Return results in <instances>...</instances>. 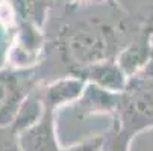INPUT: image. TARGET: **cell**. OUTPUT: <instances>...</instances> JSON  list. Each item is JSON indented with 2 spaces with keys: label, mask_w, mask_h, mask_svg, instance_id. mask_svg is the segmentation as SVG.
<instances>
[{
  "label": "cell",
  "mask_w": 153,
  "mask_h": 151,
  "mask_svg": "<svg viewBox=\"0 0 153 151\" xmlns=\"http://www.w3.org/2000/svg\"><path fill=\"white\" fill-rule=\"evenodd\" d=\"M112 32L96 20H82L70 27L67 33V49L73 59L82 63L100 60L109 50Z\"/></svg>",
  "instance_id": "obj_1"
},
{
  "label": "cell",
  "mask_w": 153,
  "mask_h": 151,
  "mask_svg": "<svg viewBox=\"0 0 153 151\" xmlns=\"http://www.w3.org/2000/svg\"><path fill=\"white\" fill-rule=\"evenodd\" d=\"M33 77L30 71L0 70V127L11 125L27 98Z\"/></svg>",
  "instance_id": "obj_2"
},
{
  "label": "cell",
  "mask_w": 153,
  "mask_h": 151,
  "mask_svg": "<svg viewBox=\"0 0 153 151\" xmlns=\"http://www.w3.org/2000/svg\"><path fill=\"white\" fill-rule=\"evenodd\" d=\"M20 145L23 151H59L53 133L52 107L46 106L41 118L18 133Z\"/></svg>",
  "instance_id": "obj_3"
},
{
  "label": "cell",
  "mask_w": 153,
  "mask_h": 151,
  "mask_svg": "<svg viewBox=\"0 0 153 151\" xmlns=\"http://www.w3.org/2000/svg\"><path fill=\"white\" fill-rule=\"evenodd\" d=\"M49 0H12L18 21L41 26L44 23Z\"/></svg>",
  "instance_id": "obj_4"
},
{
  "label": "cell",
  "mask_w": 153,
  "mask_h": 151,
  "mask_svg": "<svg viewBox=\"0 0 153 151\" xmlns=\"http://www.w3.org/2000/svg\"><path fill=\"white\" fill-rule=\"evenodd\" d=\"M80 86H82L80 82H74V80L59 82V83L53 85L52 88H49V91L46 94V106L53 109V106L61 104L65 100L76 97L80 91Z\"/></svg>",
  "instance_id": "obj_5"
},
{
  "label": "cell",
  "mask_w": 153,
  "mask_h": 151,
  "mask_svg": "<svg viewBox=\"0 0 153 151\" xmlns=\"http://www.w3.org/2000/svg\"><path fill=\"white\" fill-rule=\"evenodd\" d=\"M0 151H23L18 139V132L12 125L0 127Z\"/></svg>",
  "instance_id": "obj_6"
},
{
  "label": "cell",
  "mask_w": 153,
  "mask_h": 151,
  "mask_svg": "<svg viewBox=\"0 0 153 151\" xmlns=\"http://www.w3.org/2000/svg\"><path fill=\"white\" fill-rule=\"evenodd\" d=\"M94 79H96V80L100 79V82H102L103 85L109 86V88L117 89V88H120V86H121V79H123V76H121V73H120L117 68L100 67V68L94 73Z\"/></svg>",
  "instance_id": "obj_7"
},
{
  "label": "cell",
  "mask_w": 153,
  "mask_h": 151,
  "mask_svg": "<svg viewBox=\"0 0 153 151\" xmlns=\"http://www.w3.org/2000/svg\"><path fill=\"white\" fill-rule=\"evenodd\" d=\"M102 148V139H93L90 142H86V144H82L76 148H71L68 151H100Z\"/></svg>",
  "instance_id": "obj_8"
},
{
  "label": "cell",
  "mask_w": 153,
  "mask_h": 151,
  "mask_svg": "<svg viewBox=\"0 0 153 151\" xmlns=\"http://www.w3.org/2000/svg\"><path fill=\"white\" fill-rule=\"evenodd\" d=\"M49 2H62V0H49Z\"/></svg>",
  "instance_id": "obj_9"
}]
</instances>
